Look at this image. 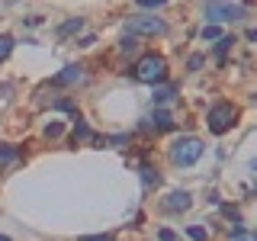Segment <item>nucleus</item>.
I'll return each instance as SVG.
<instances>
[{
	"label": "nucleus",
	"mask_w": 257,
	"mask_h": 241,
	"mask_svg": "<svg viewBox=\"0 0 257 241\" xmlns=\"http://www.w3.org/2000/svg\"><path fill=\"white\" fill-rule=\"evenodd\" d=\"M135 77L142 84H161V80H167V61L161 55H142L135 64Z\"/></svg>",
	"instance_id": "1"
},
{
	"label": "nucleus",
	"mask_w": 257,
	"mask_h": 241,
	"mask_svg": "<svg viewBox=\"0 0 257 241\" xmlns=\"http://www.w3.org/2000/svg\"><path fill=\"white\" fill-rule=\"evenodd\" d=\"M203 148H206V145L199 142V139H193V135L177 139L174 148H171V161H174V164H180V167H190V164H196V161L203 158Z\"/></svg>",
	"instance_id": "2"
},
{
	"label": "nucleus",
	"mask_w": 257,
	"mask_h": 241,
	"mask_svg": "<svg viewBox=\"0 0 257 241\" xmlns=\"http://www.w3.org/2000/svg\"><path fill=\"white\" fill-rule=\"evenodd\" d=\"M235 106L231 103H219V106H212L209 109V116H206V126H209V132L212 135H225L231 126H235Z\"/></svg>",
	"instance_id": "3"
},
{
	"label": "nucleus",
	"mask_w": 257,
	"mask_h": 241,
	"mask_svg": "<svg viewBox=\"0 0 257 241\" xmlns=\"http://www.w3.org/2000/svg\"><path fill=\"white\" fill-rule=\"evenodd\" d=\"M167 26L158 16H128V32L132 36H161Z\"/></svg>",
	"instance_id": "4"
},
{
	"label": "nucleus",
	"mask_w": 257,
	"mask_h": 241,
	"mask_svg": "<svg viewBox=\"0 0 257 241\" xmlns=\"http://www.w3.org/2000/svg\"><path fill=\"white\" fill-rule=\"evenodd\" d=\"M247 10L241 4H206V20L212 23H228V20H241Z\"/></svg>",
	"instance_id": "5"
},
{
	"label": "nucleus",
	"mask_w": 257,
	"mask_h": 241,
	"mask_svg": "<svg viewBox=\"0 0 257 241\" xmlns=\"http://www.w3.org/2000/svg\"><path fill=\"white\" fill-rule=\"evenodd\" d=\"M80 80H84V68L71 64V68H64V71H58V74L52 77V84L55 87H71V84H80Z\"/></svg>",
	"instance_id": "6"
},
{
	"label": "nucleus",
	"mask_w": 257,
	"mask_h": 241,
	"mask_svg": "<svg viewBox=\"0 0 257 241\" xmlns=\"http://www.w3.org/2000/svg\"><path fill=\"white\" fill-rule=\"evenodd\" d=\"M164 209H171V212H183V209H190V193H183V190H174L171 196H167Z\"/></svg>",
	"instance_id": "7"
},
{
	"label": "nucleus",
	"mask_w": 257,
	"mask_h": 241,
	"mask_svg": "<svg viewBox=\"0 0 257 241\" xmlns=\"http://www.w3.org/2000/svg\"><path fill=\"white\" fill-rule=\"evenodd\" d=\"M142 180H145V187H158V183H161V174L155 171V167L145 164V167H142Z\"/></svg>",
	"instance_id": "8"
},
{
	"label": "nucleus",
	"mask_w": 257,
	"mask_h": 241,
	"mask_svg": "<svg viewBox=\"0 0 257 241\" xmlns=\"http://www.w3.org/2000/svg\"><path fill=\"white\" fill-rule=\"evenodd\" d=\"M151 123H155L158 129H171V126H174V119H171V112H164V109H155Z\"/></svg>",
	"instance_id": "9"
},
{
	"label": "nucleus",
	"mask_w": 257,
	"mask_h": 241,
	"mask_svg": "<svg viewBox=\"0 0 257 241\" xmlns=\"http://www.w3.org/2000/svg\"><path fill=\"white\" fill-rule=\"evenodd\" d=\"M235 45V36H222L219 42H215V55H219V58H225V55H228V48Z\"/></svg>",
	"instance_id": "10"
},
{
	"label": "nucleus",
	"mask_w": 257,
	"mask_h": 241,
	"mask_svg": "<svg viewBox=\"0 0 257 241\" xmlns=\"http://www.w3.org/2000/svg\"><path fill=\"white\" fill-rule=\"evenodd\" d=\"M80 26H84V20H68L64 26L58 29V36H71V32H80Z\"/></svg>",
	"instance_id": "11"
},
{
	"label": "nucleus",
	"mask_w": 257,
	"mask_h": 241,
	"mask_svg": "<svg viewBox=\"0 0 257 241\" xmlns=\"http://www.w3.org/2000/svg\"><path fill=\"white\" fill-rule=\"evenodd\" d=\"M187 235H190L193 241H206V238H209V231L203 228V225H190V228H187Z\"/></svg>",
	"instance_id": "12"
},
{
	"label": "nucleus",
	"mask_w": 257,
	"mask_h": 241,
	"mask_svg": "<svg viewBox=\"0 0 257 241\" xmlns=\"http://www.w3.org/2000/svg\"><path fill=\"white\" fill-rule=\"evenodd\" d=\"M174 87H164V90H155V103H158V106H161V103H167V100H174Z\"/></svg>",
	"instance_id": "13"
},
{
	"label": "nucleus",
	"mask_w": 257,
	"mask_h": 241,
	"mask_svg": "<svg viewBox=\"0 0 257 241\" xmlns=\"http://www.w3.org/2000/svg\"><path fill=\"white\" fill-rule=\"evenodd\" d=\"M203 39H206V42H212V39L219 42V39H222V29L219 26H203Z\"/></svg>",
	"instance_id": "14"
},
{
	"label": "nucleus",
	"mask_w": 257,
	"mask_h": 241,
	"mask_svg": "<svg viewBox=\"0 0 257 241\" xmlns=\"http://www.w3.org/2000/svg\"><path fill=\"white\" fill-rule=\"evenodd\" d=\"M10 48H13V39H10V36H0V61L10 55Z\"/></svg>",
	"instance_id": "15"
},
{
	"label": "nucleus",
	"mask_w": 257,
	"mask_h": 241,
	"mask_svg": "<svg viewBox=\"0 0 257 241\" xmlns=\"http://www.w3.org/2000/svg\"><path fill=\"white\" fill-rule=\"evenodd\" d=\"M122 52H125V55L139 52V39H135V36H128V39H122Z\"/></svg>",
	"instance_id": "16"
},
{
	"label": "nucleus",
	"mask_w": 257,
	"mask_h": 241,
	"mask_svg": "<svg viewBox=\"0 0 257 241\" xmlns=\"http://www.w3.org/2000/svg\"><path fill=\"white\" fill-rule=\"evenodd\" d=\"M61 132H64V126H61V123H48V126H45V135H48V139H58Z\"/></svg>",
	"instance_id": "17"
},
{
	"label": "nucleus",
	"mask_w": 257,
	"mask_h": 241,
	"mask_svg": "<svg viewBox=\"0 0 257 241\" xmlns=\"http://www.w3.org/2000/svg\"><path fill=\"white\" fill-rule=\"evenodd\" d=\"M87 135H90V129H87V123H80V119H77V129H74V142H77V139H87Z\"/></svg>",
	"instance_id": "18"
},
{
	"label": "nucleus",
	"mask_w": 257,
	"mask_h": 241,
	"mask_svg": "<svg viewBox=\"0 0 257 241\" xmlns=\"http://www.w3.org/2000/svg\"><path fill=\"white\" fill-rule=\"evenodd\" d=\"M16 155V151H13V145H0V164H4V161H10Z\"/></svg>",
	"instance_id": "19"
},
{
	"label": "nucleus",
	"mask_w": 257,
	"mask_h": 241,
	"mask_svg": "<svg viewBox=\"0 0 257 241\" xmlns=\"http://www.w3.org/2000/svg\"><path fill=\"white\" fill-rule=\"evenodd\" d=\"M158 241H177V231H171V228H161V231H158Z\"/></svg>",
	"instance_id": "20"
},
{
	"label": "nucleus",
	"mask_w": 257,
	"mask_h": 241,
	"mask_svg": "<svg viewBox=\"0 0 257 241\" xmlns=\"http://www.w3.org/2000/svg\"><path fill=\"white\" fill-rule=\"evenodd\" d=\"M187 68L190 71H199V68H203V55H193V58L187 61Z\"/></svg>",
	"instance_id": "21"
},
{
	"label": "nucleus",
	"mask_w": 257,
	"mask_h": 241,
	"mask_svg": "<svg viewBox=\"0 0 257 241\" xmlns=\"http://www.w3.org/2000/svg\"><path fill=\"white\" fill-rule=\"evenodd\" d=\"M55 106H58V109H64V112H74V103H71V100H58Z\"/></svg>",
	"instance_id": "22"
},
{
	"label": "nucleus",
	"mask_w": 257,
	"mask_h": 241,
	"mask_svg": "<svg viewBox=\"0 0 257 241\" xmlns=\"http://www.w3.org/2000/svg\"><path fill=\"white\" fill-rule=\"evenodd\" d=\"M231 238H235V241L244 238V225H235V228H231Z\"/></svg>",
	"instance_id": "23"
},
{
	"label": "nucleus",
	"mask_w": 257,
	"mask_h": 241,
	"mask_svg": "<svg viewBox=\"0 0 257 241\" xmlns=\"http://www.w3.org/2000/svg\"><path fill=\"white\" fill-rule=\"evenodd\" d=\"M109 142H112V145H125V142H128V135H112Z\"/></svg>",
	"instance_id": "24"
},
{
	"label": "nucleus",
	"mask_w": 257,
	"mask_h": 241,
	"mask_svg": "<svg viewBox=\"0 0 257 241\" xmlns=\"http://www.w3.org/2000/svg\"><path fill=\"white\" fill-rule=\"evenodd\" d=\"M80 241H109L106 235H96V238H80Z\"/></svg>",
	"instance_id": "25"
},
{
	"label": "nucleus",
	"mask_w": 257,
	"mask_h": 241,
	"mask_svg": "<svg viewBox=\"0 0 257 241\" xmlns=\"http://www.w3.org/2000/svg\"><path fill=\"white\" fill-rule=\"evenodd\" d=\"M247 39H251V42H257V29H251V32H247Z\"/></svg>",
	"instance_id": "26"
},
{
	"label": "nucleus",
	"mask_w": 257,
	"mask_h": 241,
	"mask_svg": "<svg viewBox=\"0 0 257 241\" xmlns=\"http://www.w3.org/2000/svg\"><path fill=\"white\" fill-rule=\"evenodd\" d=\"M0 241H7V238H0Z\"/></svg>",
	"instance_id": "27"
},
{
	"label": "nucleus",
	"mask_w": 257,
	"mask_h": 241,
	"mask_svg": "<svg viewBox=\"0 0 257 241\" xmlns=\"http://www.w3.org/2000/svg\"><path fill=\"white\" fill-rule=\"evenodd\" d=\"M0 238H4V235H0Z\"/></svg>",
	"instance_id": "28"
}]
</instances>
